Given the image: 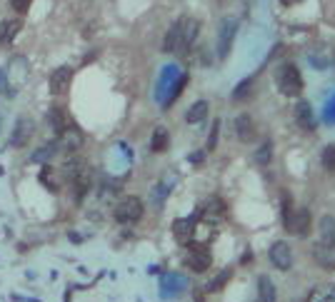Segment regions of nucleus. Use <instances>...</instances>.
Instances as JSON below:
<instances>
[{
    "label": "nucleus",
    "instance_id": "obj_29",
    "mask_svg": "<svg viewBox=\"0 0 335 302\" xmlns=\"http://www.w3.org/2000/svg\"><path fill=\"white\" fill-rule=\"evenodd\" d=\"M320 162L328 173H335V145H325L320 152Z\"/></svg>",
    "mask_w": 335,
    "mask_h": 302
},
{
    "label": "nucleus",
    "instance_id": "obj_13",
    "mask_svg": "<svg viewBox=\"0 0 335 302\" xmlns=\"http://www.w3.org/2000/svg\"><path fill=\"white\" fill-rule=\"evenodd\" d=\"M38 180H40V185L48 190V192H60V187L65 185L63 182V177H60V170H55L50 162H43L40 165V173H38Z\"/></svg>",
    "mask_w": 335,
    "mask_h": 302
},
{
    "label": "nucleus",
    "instance_id": "obj_15",
    "mask_svg": "<svg viewBox=\"0 0 335 302\" xmlns=\"http://www.w3.org/2000/svg\"><path fill=\"white\" fill-rule=\"evenodd\" d=\"M200 35V23L195 18H183V30H180V50L178 52H188L193 48V43Z\"/></svg>",
    "mask_w": 335,
    "mask_h": 302
},
{
    "label": "nucleus",
    "instance_id": "obj_17",
    "mask_svg": "<svg viewBox=\"0 0 335 302\" xmlns=\"http://www.w3.org/2000/svg\"><path fill=\"white\" fill-rule=\"evenodd\" d=\"M45 123H48V127H50L55 135H60V132L70 125V118H68V113H65L63 105H53V107L48 110V115H45Z\"/></svg>",
    "mask_w": 335,
    "mask_h": 302
},
{
    "label": "nucleus",
    "instance_id": "obj_6",
    "mask_svg": "<svg viewBox=\"0 0 335 302\" xmlns=\"http://www.w3.org/2000/svg\"><path fill=\"white\" fill-rule=\"evenodd\" d=\"M185 290H188V277L180 275V272H168V275L160 277V297L163 300L180 297Z\"/></svg>",
    "mask_w": 335,
    "mask_h": 302
},
{
    "label": "nucleus",
    "instance_id": "obj_35",
    "mask_svg": "<svg viewBox=\"0 0 335 302\" xmlns=\"http://www.w3.org/2000/svg\"><path fill=\"white\" fill-rule=\"evenodd\" d=\"M250 85H253V80H243V82H240V85L235 88V93H233V98H235V100H240V98H243V95H245V93L250 90Z\"/></svg>",
    "mask_w": 335,
    "mask_h": 302
},
{
    "label": "nucleus",
    "instance_id": "obj_2",
    "mask_svg": "<svg viewBox=\"0 0 335 302\" xmlns=\"http://www.w3.org/2000/svg\"><path fill=\"white\" fill-rule=\"evenodd\" d=\"M143 210H145V205H143L140 198H135V195H125V198H120V200L115 202V207H113V217L118 220L120 225H133V223H138V220L143 217Z\"/></svg>",
    "mask_w": 335,
    "mask_h": 302
},
{
    "label": "nucleus",
    "instance_id": "obj_37",
    "mask_svg": "<svg viewBox=\"0 0 335 302\" xmlns=\"http://www.w3.org/2000/svg\"><path fill=\"white\" fill-rule=\"evenodd\" d=\"M5 77H8V75H5V70H0V93L5 90Z\"/></svg>",
    "mask_w": 335,
    "mask_h": 302
},
{
    "label": "nucleus",
    "instance_id": "obj_25",
    "mask_svg": "<svg viewBox=\"0 0 335 302\" xmlns=\"http://www.w3.org/2000/svg\"><path fill=\"white\" fill-rule=\"evenodd\" d=\"M198 215H205L210 220H220L223 215H225V202H223L220 198H208L205 205H203V210Z\"/></svg>",
    "mask_w": 335,
    "mask_h": 302
},
{
    "label": "nucleus",
    "instance_id": "obj_26",
    "mask_svg": "<svg viewBox=\"0 0 335 302\" xmlns=\"http://www.w3.org/2000/svg\"><path fill=\"white\" fill-rule=\"evenodd\" d=\"M55 155H58V143H48V145H43V148H38L33 155H30V162H48V160H53Z\"/></svg>",
    "mask_w": 335,
    "mask_h": 302
},
{
    "label": "nucleus",
    "instance_id": "obj_9",
    "mask_svg": "<svg viewBox=\"0 0 335 302\" xmlns=\"http://www.w3.org/2000/svg\"><path fill=\"white\" fill-rule=\"evenodd\" d=\"M35 135V120L33 118H18L15 125H13V135H10V145L13 148H25L28 143H30V137Z\"/></svg>",
    "mask_w": 335,
    "mask_h": 302
},
{
    "label": "nucleus",
    "instance_id": "obj_14",
    "mask_svg": "<svg viewBox=\"0 0 335 302\" xmlns=\"http://www.w3.org/2000/svg\"><path fill=\"white\" fill-rule=\"evenodd\" d=\"M235 135H238L240 143H253L255 137H258V125H255V120L250 118L248 113H243V115L235 118Z\"/></svg>",
    "mask_w": 335,
    "mask_h": 302
},
{
    "label": "nucleus",
    "instance_id": "obj_8",
    "mask_svg": "<svg viewBox=\"0 0 335 302\" xmlns=\"http://www.w3.org/2000/svg\"><path fill=\"white\" fill-rule=\"evenodd\" d=\"M235 33H238V20L235 18H225L220 23V30H218V58H228L230 52V45L235 40Z\"/></svg>",
    "mask_w": 335,
    "mask_h": 302
},
{
    "label": "nucleus",
    "instance_id": "obj_27",
    "mask_svg": "<svg viewBox=\"0 0 335 302\" xmlns=\"http://www.w3.org/2000/svg\"><path fill=\"white\" fill-rule=\"evenodd\" d=\"M230 277H233V270H228V267H225V270H223V272H218L215 277H213V280L208 282L205 292H220L223 287H225V285L230 282Z\"/></svg>",
    "mask_w": 335,
    "mask_h": 302
},
{
    "label": "nucleus",
    "instance_id": "obj_33",
    "mask_svg": "<svg viewBox=\"0 0 335 302\" xmlns=\"http://www.w3.org/2000/svg\"><path fill=\"white\" fill-rule=\"evenodd\" d=\"M280 205H283V223H285V220L290 217V212L295 210V207H293V195H290V192H283Z\"/></svg>",
    "mask_w": 335,
    "mask_h": 302
},
{
    "label": "nucleus",
    "instance_id": "obj_24",
    "mask_svg": "<svg viewBox=\"0 0 335 302\" xmlns=\"http://www.w3.org/2000/svg\"><path fill=\"white\" fill-rule=\"evenodd\" d=\"M258 297L260 302H278V292H275V285L268 275H260L258 277Z\"/></svg>",
    "mask_w": 335,
    "mask_h": 302
},
{
    "label": "nucleus",
    "instance_id": "obj_38",
    "mask_svg": "<svg viewBox=\"0 0 335 302\" xmlns=\"http://www.w3.org/2000/svg\"><path fill=\"white\" fill-rule=\"evenodd\" d=\"M68 237H70V242H83V237H78V235H75V232H70V235H68Z\"/></svg>",
    "mask_w": 335,
    "mask_h": 302
},
{
    "label": "nucleus",
    "instance_id": "obj_4",
    "mask_svg": "<svg viewBox=\"0 0 335 302\" xmlns=\"http://www.w3.org/2000/svg\"><path fill=\"white\" fill-rule=\"evenodd\" d=\"M183 262H185L188 270L203 275V272L210 270L213 255H210V250H208L205 245H190V242H188V250H185V260H183Z\"/></svg>",
    "mask_w": 335,
    "mask_h": 302
},
{
    "label": "nucleus",
    "instance_id": "obj_5",
    "mask_svg": "<svg viewBox=\"0 0 335 302\" xmlns=\"http://www.w3.org/2000/svg\"><path fill=\"white\" fill-rule=\"evenodd\" d=\"M83 130L78 127V125H68L58 137H55V143H58V152H65V155H75L80 148H83Z\"/></svg>",
    "mask_w": 335,
    "mask_h": 302
},
{
    "label": "nucleus",
    "instance_id": "obj_18",
    "mask_svg": "<svg viewBox=\"0 0 335 302\" xmlns=\"http://www.w3.org/2000/svg\"><path fill=\"white\" fill-rule=\"evenodd\" d=\"M23 30V18H8L0 23V45H10Z\"/></svg>",
    "mask_w": 335,
    "mask_h": 302
},
{
    "label": "nucleus",
    "instance_id": "obj_7",
    "mask_svg": "<svg viewBox=\"0 0 335 302\" xmlns=\"http://www.w3.org/2000/svg\"><path fill=\"white\" fill-rule=\"evenodd\" d=\"M268 257L273 262L275 270H280V272H288L293 267V250H290V245L285 240H278L270 245V250H268Z\"/></svg>",
    "mask_w": 335,
    "mask_h": 302
},
{
    "label": "nucleus",
    "instance_id": "obj_28",
    "mask_svg": "<svg viewBox=\"0 0 335 302\" xmlns=\"http://www.w3.org/2000/svg\"><path fill=\"white\" fill-rule=\"evenodd\" d=\"M188 85V75L183 73V75H178V80L173 82V88H170V95H168L165 100H163V107H168V105H173L175 100H178V95L183 93V88Z\"/></svg>",
    "mask_w": 335,
    "mask_h": 302
},
{
    "label": "nucleus",
    "instance_id": "obj_20",
    "mask_svg": "<svg viewBox=\"0 0 335 302\" xmlns=\"http://www.w3.org/2000/svg\"><path fill=\"white\" fill-rule=\"evenodd\" d=\"M180 30H183V18L168 27V33L163 38V52H178L180 50Z\"/></svg>",
    "mask_w": 335,
    "mask_h": 302
},
{
    "label": "nucleus",
    "instance_id": "obj_21",
    "mask_svg": "<svg viewBox=\"0 0 335 302\" xmlns=\"http://www.w3.org/2000/svg\"><path fill=\"white\" fill-rule=\"evenodd\" d=\"M208 110H210V102L208 100H195L190 107H188V113H185V123L190 125H198L208 118Z\"/></svg>",
    "mask_w": 335,
    "mask_h": 302
},
{
    "label": "nucleus",
    "instance_id": "obj_36",
    "mask_svg": "<svg viewBox=\"0 0 335 302\" xmlns=\"http://www.w3.org/2000/svg\"><path fill=\"white\" fill-rule=\"evenodd\" d=\"M325 120H328V123H335V100L325 107Z\"/></svg>",
    "mask_w": 335,
    "mask_h": 302
},
{
    "label": "nucleus",
    "instance_id": "obj_32",
    "mask_svg": "<svg viewBox=\"0 0 335 302\" xmlns=\"http://www.w3.org/2000/svg\"><path fill=\"white\" fill-rule=\"evenodd\" d=\"M218 135H220V120H213V127H210V137H208L205 152H213V150H215V145H218Z\"/></svg>",
    "mask_w": 335,
    "mask_h": 302
},
{
    "label": "nucleus",
    "instance_id": "obj_22",
    "mask_svg": "<svg viewBox=\"0 0 335 302\" xmlns=\"http://www.w3.org/2000/svg\"><path fill=\"white\" fill-rule=\"evenodd\" d=\"M175 80H178V68H175V65H168V68H163V75H160V82H158V93H155L160 102H163V98H165V88L170 90Z\"/></svg>",
    "mask_w": 335,
    "mask_h": 302
},
{
    "label": "nucleus",
    "instance_id": "obj_3",
    "mask_svg": "<svg viewBox=\"0 0 335 302\" xmlns=\"http://www.w3.org/2000/svg\"><path fill=\"white\" fill-rule=\"evenodd\" d=\"M283 227L288 230V235H295V237H308L310 230H313V212L308 207H295L290 212V217L283 223Z\"/></svg>",
    "mask_w": 335,
    "mask_h": 302
},
{
    "label": "nucleus",
    "instance_id": "obj_40",
    "mask_svg": "<svg viewBox=\"0 0 335 302\" xmlns=\"http://www.w3.org/2000/svg\"><path fill=\"white\" fill-rule=\"evenodd\" d=\"M195 302H203V297H200V295H198V297H195Z\"/></svg>",
    "mask_w": 335,
    "mask_h": 302
},
{
    "label": "nucleus",
    "instance_id": "obj_16",
    "mask_svg": "<svg viewBox=\"0 0 335 302\" xmlns=\"http://www.w3.org/2000/svg\"><path fill=\"white\" fill-rule=\"evenodd\" d=\"M195 223H198V215L193 217H180L173 223V237L180 242V245H188L195 235Z\"/></svg>",
    "mask_w": 335,
    "mask_h": 302
},
{
    "label": "nucleus",
    "instance_id": "obj_31",
    "mask_svg": "<svg viewBox=\"0 0 335 302\" xmlns=\"http://www.w3.org/2000/svg\"><path fill=\"white\" fill-rule=\"evenodd\" d=\"M255 160H258L260 165H268V162L273 160V143H270V140H265V143L260 145V150L255 152Z\"/></svg>",
    "mask_w": 335,
    "mask_h": 302
},
{
    "label": "nucleus",
    "instance_id": "obj_1",
    "mask_svg": "<svg viewBox=\"0 0 335 302\" xmlns=\"http://www.w3.org/2000/svg\"><path fill=\"white\" fill-rule=\"evenodd\" d=\"M275 82H278V90L288 98H298L303 93V75L298 70L295 63H283L275 73Z\"/></svg>",
    "mask_w": 335,
    "mask_h": 302
},
{
    "label": "nucleus",
    "instance_id": "obj_11",
    "mask_svg": "<svg viewBox=\"0 0 335 302\" xmlns=\"http://www.w3.org/2000/svg\"><path fill=\"white\" fill-rule=\"evenodd\" d=\"M48 85H50V93L53 95H65L73 85V68L68 65H60V68H55L50 73V80H48Z\"/></svg>",
    "mask_w": 335,
    "mask_h": 302
},
{
    "label": "nucleus",
    "instance_id": "obj_41",
    "mask_svg": "<svg viewBox=\"0 0 335 302\" xmlns=\"http://www.w3.org/2000/svg\"><path fill=\"white\" fill-rule=\"evenodd\" d=\"M0 125H3V118H0Z\"/></svg>",
    "mask_w": 335,
    "mask_h": 302
},
{
    "label": "nucleus",
    "instance_id": "obj_39",
    "mask_svg": "<svg viewBox=\"0 0 335 302\" xmlns=\"http://www.w3.org/2000/svg\"><path fill=\"white\" fill-rule=\"evenodd\" d=\"M283 5H293V3H298V0H280Z\"/></svg>",
    "mask_w": 335,
    "mask_h": 302
},
{
    "label": "nucleus",
    "instance_id": "obj_10",
    "mask_svg": "<svg viewBox=\"0 0 335 302\" xmlns=\"http://www.w3.org/2000/svg\"><path fill=\"white\" fill-rule=\"evenodd\" d=\"M68 185L73 187L75 202H83V200H85V195L90 192V187H93V170L88 168V165H83V168L78 170V175H75Z\"/></svg>",
    "mask_w": 335,
    "mask_h": 302
},
{
    "label": "nucleus",
    "instance_id": "obj_23",
    "mask_svg": "<svg viewBox=\"0 0 335 302\" xmlns=\"http://www.w3.org/2000/svg\"><path fill=\"white\" fill-rule=\"evenodd\" d=\"M168 143H170V135H168V127L165 125H158L153 130V137H150V150L158 155V152H165L168 150Z\"/></svg>",
    "mask_w": 335,
    "mask_h": 302
},
{
    "label": "nucleus",
    "instance_id": "obj_34",
    "mask_svg": "<svg viewBox=\"0 0 335 302\" xmlns=\"http://www.w3.org/2000/svg\"><path fill=\"white\" fill-rule=\"evenodd\" d=\"M30 5H33V0H10V8L15 13H20V15H25L28 10H30Z\"/></svg>",
    "mask_w": 335,
    "mask_h": 302
},
{
    "label": "nucleus",
    "instance_id": "obj_19",
    "mask_svg": "<svg viewBox=\"0 0 335 302\" xmlns=\"http://www.w3.org/2000/svg\"><path fill=\"white\" fill-rule=\"evenodd\" d=\"M295 120L303 130H315V113H313V105L308 100H300L295 107Z\"/></svg>",
    "mask_w": 335,
    "mask_h": 302
},
{
    "label": "nucleus",
    "instance_id": "obj_12",
    "mask_svg": "<svg viewBox=\"0 0 335 302\" xmlns=\"http://www.w3.org/2000/svg\"><path fill=\"white\" fill-rule=\"evenodd\" d=\"M313 257L323 270H335V240H320L313 247Z\"/></svg>",
    "mask_w": 335,
    "mask_h": 302
},
{
    "label": "nucleus",
    "instance_id": "obj_30",
    "mask_svg": "<svg viewBox=\"0 0 335 302\" xmlns=\"http://www.w3.org/2000/svg\"><path fill=\"white\" fill-rule=\"evenodd\" d=\"M320 235H323V240H335V217L325 215L320 220Z\"/></svg>",
    "mask_w": 335,
    "mask_h": 302
}]
</instances>
